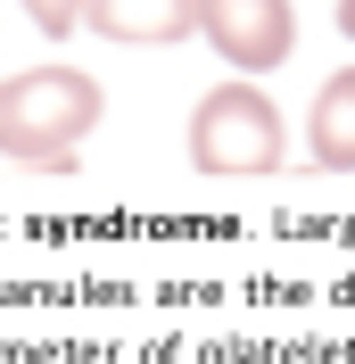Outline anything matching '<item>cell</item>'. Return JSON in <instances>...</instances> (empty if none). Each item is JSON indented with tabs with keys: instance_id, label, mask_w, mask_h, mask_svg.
<instances>
[{
	"instance_id": "cell-1",
	"label": "cell",
	"mask_w": 355,
	"mask_h": 364,
	"mask_svg": "<svg viewBox=\"0 0 355 364\" xmlns=\"http://www.w3.org/2000/svg\"><path fill=\"white\" fill-rule=\"evenodd\" d=\"M99 116H108V91L91 83L83 67H25L0 83V166H75L91 133H99Z\"/></svg>"
},
{
	"instance_id": "cell-2",
	"label": "cell",
	"mask_w": 355,
	"mask_h": 364,
	"mask_svg": "<svg viewBox=\"0 0 355 364\" xmlns=\"http://www.w3.org/2000/svg\"><path fill=\"white\" fill-rule=\"evenodd\" d=\"M281 158H289V116L273 108L248 75L215 83L199 108H190V166H199L207 182H256V174H281Z\"/></svg>"
},
{
	"instance_id": "cell-3",
	"label": "cell",
	"mask_w": 355,
	"mask_h": 364,
	"mask_svg": "<svg viewBox=\"0 0 355 364\" xmlns=\"http://www.w3.org/2000/svg\"><path fill=\"white\" fill-rule=\"evenodd\" d=\"M190 25L231 75H273L297 58V0H190Z\"/></svg>"
},
{
	"instance_id": "cell-4",
	"label": "cell",
	"mask_w": 355,
	"mask_h": 364,
	"mask_svg": "<svg viewBox=\"0 0 355 364\" xmlns=\"http://www.w3.org/2000/svg\"><path fill=\"white\" fill-rule=\"evenodd\" d=\"M83 25L99 42H116V50H165L182 33H199L190 0H83Z\"/></svg>"
},
{
	"instance_id": "cell-5",
	"label": "cell",
	"mask_w": 355,
	"mask_h": 364,
	"mask_svg": "<svg viewBox=\"0 0 355 364\" xmlns=\"http://www.w3.org/2000/svg\"><path fill=\"white\" fill-rule=\"evenodd\" d=\"M306 158L322 174H355V67H339L306 108Z\"/></svg>"
},
{
	"instance_id": "cell-6",
	"label": "cell",
	"mask_w": 355,
	"mask_h": 364,
	"mask_svg": "<svg viewBox=\"0 0 355 364\" xmlns=\"http://www.w3.org/2000/svg\"><path fill=\"white\" fill-rule=\"evenodd\" d=\"M17 9H25V17H33V25H42L50 42H67L75 25H83V0H17Z\"/></svg>"
},
{
	"instance_id": "cell-7",
	"label": "cell",
	"mask_w": 355,
	"mask_h": 364,
	"mask_svg": "<svg viewBox=\"0 0 355 364\" xmlns=\"http://www.w3.org/2000/svg\"><path fill=\"white\" fill-rule=\"evenodd\" d=\"M339 33H347V42H355V0H339Z\"/></svg>"
}]
</instances>
